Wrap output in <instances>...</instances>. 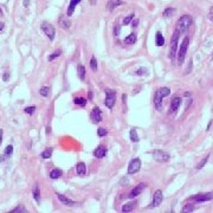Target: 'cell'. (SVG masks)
I'll use <instances>...</instances> for the list:
<instances>
[{
  "mask_svg": "<svg viewBox=\"0 0 213 213\" xmlns=\"http://www.w3.org/2000/svg\"><path fill=\"white\" fill-rule=\"evenodd\" d=\"M192 21H193V19H192V17L188 15V14H185V15L180 17V19H178V21H177V24H175V31H177L179 34L185 33V32L190 28V26L192 25Z\"/></svg>",
  "mask_w": 213,
  "mask_h": 213,
  "instance_id": "6da1fadb",
  "label": "cell"
},
{
  "mask_svg": "<svg viewBox=\"0 0 213 213\" xmlns=\"http://www.w3.org/2000/svg\"><path fill=\"white\" fill-rule=\"evenodd\" d=\"M188 44H190V39H188V37L184 38L182 43L180 44L179 51H178V63H179V65L184 64V61H185V57H186V52H187Z\"/></svg>",
  "mask_w": 213,
  "mask_h": 213,
  "instance_id": "7a4b0ae2",
  "label": "cell"
},
{
  "mask_svg": "<svg viewBox=\"0 0 213 213\" xmlns=\"http://www.w3.org/2000/svg\"><path fill=\"white\" fill-rule=\"evenodd\" d=\"M179 33L174 31L172 39H171V46H169V58L173 61L177 56V50H178V40H179Z\"/></svg>",
  "mask_w": 213,
  "mask_h": 213,
  "instance_id": "3957f363",
  "label": "cell"
},
{
  "mask_svg": "<svg viewBox=\"0 0 213 213\" xmlns=\"http://www.w3.org/2000/svg\"><path fill=\"white\" fill-rule=\"evenodd\" d=\"M42 30H43V32L47 36V38H49L50 40H53V39H55L56 28H55V26H52L50 23H47V21L42 23Z\"/></svg>",
  "mask_w": 213,
  "mask_h": 213,
  "instance_id": "277c9868",
  "label": "cell"
},
{
  "mask_svg": "<svg viewBox=\"0 0 213 213\" xmlns=\"http://www.w3.org/2000/svg\"><path fill=\"white\" fill-rule=\"evenodd\" d=\"M115 102H116V91H115V90H111V89H106V101H104L106 108L112 109Z\"/></svg>",
  "mask_w": 213,
  "mask_h": 213,
  "instance_id": "5b68a950",
  "label": "cell"
},
{
  "mask_svg": "<svg viewBox=\"0 0 213 213\" xmlns=\"http://www.w3.org/2000/svg\"><path fill=\"white\" fill-rule=\"evenodd\" d=\"M153 158H154L158 162H167V161L171 159V156H169L168 153H166V152H163V150H160V149L153 152Z\"/></svg>",
  "mask_w": 213,
  "mask_h": 213,
  "instance_id": "8992f818",
  "label": "cell"
},
{
  "mask_svg": "<svg viewBox=\"0 0 213 213\" xmlns=\"http://www.w3.org/2000/svg\"><path fill=\"white\" fill-rule=\"evenodd\" d=\"M140 168H141V160L139 158L133 159L130 161L129 166H128V173L129 174H135V173H137L140 171Z\"/></svg>",
  "mask_w": 213,
  "mask_h": 213,
  "instance_id": "52a82bcc",
  "label": "cell"
},
{
  "mask_svg": "<svg viewBox=\"0 0 213 213\" xmlns=\"http://www.w3.org/2000/svg\"><path fill=\"white\" fill-rule=\"evenodd\" d=\"M213 199V192L210 193H200L198 195H194L192 197V200L193 201H197V203H204V201H209V200H212Z\"/></svg>",
  "mask_w": 213,
  "mask_h": 213,
  "instance_id": "ba28073f",
  "label": "cell"
},
{
  "mask_svg": "<svg viewBox=\"0 0 213 213\" xmlns=\"http://www.w3.org/2000/svg\"><path fill=\"white\" fill-rule=\"evenodd\" d=\"M56 194H57V197H58L59 201H61L63 205H65V206H68V207H75V206H77V203H76V201L70 200L69 198L64 197V195H63V194H61V193H56Z\"/></svg>",
  "mask_w": 213,
  "mask_h": 213,
  "instance_id": "9c48e42d",
  "label": "cell"
},
{
  "mask_svg": "<svg viewBox=\"0 0 213 213\" xmlns=\"http://www.w3.org/2000/svg\"><path fill=\"white\" fill-rule=\"evenodd\" d=\"M162 200H163V195H162V192H161V190H158V191H156V192L154 193V197H153V203H152V206H153V207H156V206L161 205Z\"/></svg>",
  "mask_w": 213,
  "mask_h": 213,
  "instance_id": "30bf717a",
  "label": "cell"
},
{
  "mask_svg": "<svg viewBox=\"0 0 213 213\" xmlns=\"http://www.w3.org/2000/svg\"><path fill=\"white\" fill-rule=\"evenodd\" d=\"M91 118H93V121H94L95 123H98V122L102 121V111H101V109H100L98 106H95V108L93 109V111H91Z\"/></svg>",
  "mask_w": 213,
  "mask_h": 213,
  "instance_id": "8fae6325",
  "label": "cell"
},
{
  "mask_svg": "<svg viewBox=\"0 0 213 213\" xmlns=\"http://www.w3.org/2000/svg\"><path fill=\"white\" fill-rule=\"evenodd\" d=\"M146 188V184H139L136 187H134L133 188V191L129 193V198H135V197H137L139 194H141L142 192H143V190Z\"/></svg>",
  "mask_w": 213,
  "mask_h": 213,
  "instance_id": "7c38bea8",
  "label": "cell"
},
{
  "mask_svg": "<svg viewBox=\"0 0 213 213\" xmlns=\"http://www.w3.org/2000/svg\"><path fill=\"white\" fill-rule=\"evenodd\" d=\"M58 23H59V26H61L63 30H69L70 26H71V21H70V19H69L68 17H65V15H61Z\"/></svg>",
  "mask_w": 213,
  "mask_h": 213,
  "instance_id": "4fadbf2b",
  "label": "cell"
},
{
  "mask_svg": "<svg viewBox=\"0 0 213 213\" xmlns=\"http://www.w3.org/2000/svg\"><path fill=\"white\" fill-rule=\"evenodd\" d=\"M120 5H123V1L122 0H109L108 4H106V9L108 11H114L117 6Z\"/></svg>",
  "mask_w": 213,
  "mask_h": 213,
  "instance_id": "5bb4252c",
  "label": "cell"
},
{
  "mask_svg": "<svg viewBox=\"0 0 213 213\" xmlns=\"http://www.w3.org/2000/svg\"><path fill=\"white\" fill-rule=\"evenodd\" d=\"M76 172H77V174H78L80 177L85 175V173H87V166H85V163H84V162H78L77 166H76Z\"/></svg>",
  "mask_w": 213,
  "mask_h": 213,
  "instance_id": "9a60e30c",
  "label": "cell"
},
{
  "mask_svg": "<svg viewBox=\"0 0 213 213\" xmlns=\"http://www.w3.org/2000/svg\"><path fill=\"white\" fill-rule=\"evenodd\" d=\"M106 154V149L104 146H98V147L95 149V152H94V155H95L96 158H98V159L104 158Z\"/></svg>",
  "mask_w": 213,
  "mask_h": 213,
  "instance_id": "2e32d148",
  "label": "cell"
},
{
  "mask_svg": "<svg viewBox=\"0 0 213 213\" xmlns=\"http://www.w3.org/2000/svg\"><path fill=\"white\" fill-rule=\"evenodd\" d=\"M81 2V0H71L70 1V5H69V8H68V17H71L74 14V11L76 8V6Z\"/></svg>",
  "mask_w": 213,
  "mask_h": 213,
  "instance_id": "e0dca14e",
  "label": "cell"
},
{
  "mask_svg": "<svg viewBox=\"0 0 213 213\" xmlns=\"http://www.w3.org/2000/svg\"><path fill=\"white\" fill-rule=\"evenodd\" d=\"M180 104H181V98H180V97L173 98V101H172V103H171V110H172V112H175V111L179 109Z\"/></svg>",
  "mask_w": 213,
  "mask_h": 213,
  "instance_id": "ac0fdd59",
  "label": "cell"
},
{
  "mask_svg": "<svg viewBox=\"0 0 213 213\" xmlns=\"http://www.w3.org/2000/svg\"><path fill=\"white\" fill-rule=\"evenodd\" d=\"M154 106L158 110H160L161 106H162V97L158 91L155 93V96H154Z\"/></svg>",
  "mask_w": 213,
  "mask_h": 213,
  "instance_id": "d6986e66",
  "label": "cell"
},
{
  "mask_svg": "<svg viewBox=\"0 0 213 213\" xmlns=\"http://www.w3.org/2000/svg\"><path fill=\"white\" fill-rule=\"evenodd\" d=\"M155 44H156L158 46L165 45V38H163V36H162L161 32H156V34H155Z\"/></svg>",
  "mask_w": 213,
  "mask_h": 213,
  "instance_id": "ffe728a7",
  "label": "cell"
},
{
  "mask_svg": "<svg viewBox=\"0 0 213 213\" xmlns=\"http://www.w3.org/2000/svg\"><path fill=\"white\" fill-rule=\"evenodd\" d=\"M32 194H33V198L37 203L40 201V191H39V186L38 185H34L33 186V190H32Z\"/></svg>",
  "mask_w": 213,
  "mask_h": 213,
  "instance_id": "44dd1931",
  "label": "cell"
},
{
  "mask_svg": "<svg viewBox=\"0 0 213 213\" xmlns=\"http://www.w3.org/2000/svg\"><path fill=\"white\" fill-rule=\"evenodd\" d=\"M62 175H63V172H62L61 169H58V168L52 169V171L50 172V178H51V179H57V178H61Z\"/></svg>",
  "mask_w": 213,
  "mask_h": 213,
  "instance_id": "7402d4cb",
  "label": "cell"
},
{
  "mask_svg": "<svg viewBox=\"0 0 213 213\" xmlns=\"http://www.w3.org/2000/svg\"><path fill=\"white\" fill-rule=\"evenodd\" d=\"M77 72H78V77H80V78L83 81V80L85 78V74H87V71H85V68H84L83 65H81V64H80V65L77 66Z\"/></svg>",
  "mask_w": 213,
  "mask_h": 213,
  "instance_id": "603a6c76",
  "label": "cell"
},
{
  "mask_svg": "<svg viewBox=\"0 0 213 213\" xmlns=\"http://www.w3.org/2000/svg\"><path fill=\"white\" fill-rule=\"evenodd\" d=\"M136 34L135 33H130L128 37H125V39H124V43L125 44H134V43H136Z\"/></svg>",
  "mask_w": 213,
  "mask_h": 213,
  "instance_id": "cb8c5ba5",
  "label": "cell"
},
{
  "mask_svg": "<svg viewBox=\"0 0 213 213\" xmlns=\"http://www.w3.org/2000/svg\"><path fill=\"white\" fill-rule=\"evenodd\" d=\"M52 152H53V149L52 148H46L42 154H40V156H42V159H50L51 158V155H52Z\"/></svg>",
  "mask_w": 213,
  "mask_h": 213,
  "instance_id": "d4e9b609",
  "label": "cell"
},
{
  "mask_svg": "<svg viewBox=\"0 0 213 213\" xmlns=\"http://www.w3.org/2000/svg\"><path fill=\"white\" fill-rule=\"evenodd\" d=\"M134 207H135V203H128L122 206V212H130L134 210Z\"/></svg>",
  "mask_w": 213,
  "mask_h": 213,
  "instance_id": "484cf974",
  "label": "cell"
},
{
  "mask_svg": "<svg viewBox=\"0 0 213 213\" xmlns=\"http://www.w3.org/2000/svg\"><path fill=\"white\" fill-rule=\"evenodd\" d=\"M50 91H51V89H50L49 87H43V88H40L39 94H40L43 97H47V96H50Z\"/></svg>",
  "mask_w": 213,
  "mask_h": 213,
  "instance_id": "4316f807",
  "label": "cell"
},
{
  "mask_svg": "<svg viewBox=\"0 0 213 213\" xmlns=\"http://www.w3.org/2000/svg\"><path fill=\"white\" fill-rule=\"evenodd\" d=\"M158 93L161 95V97L163 98V97H167V96H169V94H171V90L168 89V88H160L159 90H158Z\"/></svg>",
  "mask_w": 213,
  "mask_h": 213,
  "instance_id": "83f0119b",
  "label": "cell"
},
{
  "mask_svg": "<svg viewBox=\"0 0 213 213\" xmlns=\"http://www.w3.org/2000/svg\"><path fill=\"white\" fill-rule=\"evenodd\" d=\"M129 135H130V140H131L133 142H139V135H137V133H136V129H131L130 133H129Z\"/></svg>",
  "mask_w": 213,
  "mask_h": 213,
  "instance_id": "f1b7e54d",
  "label": "cell"
},
{
  "mask_svg": "<svg viewBox=\"0 0 213 213\" xmlns=\"http://www.w3.org/2000/svg\"><path fill=\"white\" fill-rule=\"evenodd\" d=\"M175 13V9L173 8V7H167L165 11H163V17H166V18H168V17H171V15H173Z\"/></svg>",
  "mask_w": 213,
  "mask_h": 213,
  "instance_id": "f546056e",
  "label": "cell"
},
{
  "mask_svg": "<svg viewBox=\"0 0 213 213\" xmlns=\"http://www.w3.org/2000/svg\"><path fill=\"white\" fill-rule=\"evenodd\" d=\"M74 103L77 104V106H85L87 104V100L83 98V97H76L74 100Z\"/></svg>",
  "mask_w": 213,
  "mask_h": 213,
  "instance_id": "4dcf8cb0",
  "label": "cell"
},
{
  "mask_svg": "<svg viewBox=\"0 0 213 213\" xmlns=\"http://www.w3.org/2000/svg\"><path fill=\"white\" fill-rule=\"evenodd\" d=\"M90 68H91L93 71L97 70V61H96L95 57H91V59H90Z\"/></svg>",
  "mask_w": 213,
  "mask_h": 213,
  "instance_id": "1f68e13d",
  "label": "cell"
},
{
  "mask_svg": "<svg viewBox=\"0 0 213 213\" xmlns=\"http://www.w3.org/2000/svg\"><path fill=\"white\" fill-rule=\"evenodd\" d=\"M12 212L13 213H27V210H26L23 205H19V206L15 207L14 210H12Z\"/></svg>",
  "mask_w": 213,
  "mask_h": 213,
  "instance_id": "d6a6232c",
  "label": "cell"
},
{
  "mask_svg": "<svg viewBox=\"0 0 213 213\" xmlns=\"http://www.w3.org/2000/svg\"><path fill=\"white\" fill-rule=\"evenodd\" d=\"M194 211V207H193V205L192 204H187V205H185L184 206V209H182V212H193Z\"/></svg>",
  "mask_w": 213,
  "mask_h": 213,
  "instance_id": "836d02e7",
  "label": "cell"
},
{
  "mask_svg": "<svg viewBox=\"0 0 213 213\" xmlns=\"http://www.w3.org/2000/svg\"><path fill=\"white\" fill-rule=\"evenodd\" d=\"M209 158H210V154H209V155H206V156H205V158H204V159L201 160V162H200V163H199V165L197 166V168H198V169H201V168H203V167L205 166V163L207 162V160H209Z\"/></svg>",
  "mask_w": 213,
  "mask_h": 213,
  "instance_id": "e575fe53",
  "label": "cell"
},
{
  "mask_svg": "<svg viewBox=\"0 0 213 213\" xmlns=\"http://www.w3.org/2000/svg\"><path fill=\"white\" fill-rule=\"evenodd\" d=\"M106 134H108V130L104 129V128H98L97 129V135L100 136V137H103V136H106Z\"/></svg>",
  "mask_w": 213,
  "mask_h": 213,
  "instance_id": "d590c367",
  "label": "cell"
},
{
  "mask_svg": "<svg viewBox=\"0 0 213 213\" xmlns=\"http://www.w3.org/2000/svg\"><path fill=\"white\" fill-rule=\"evenodd\" d=\"M61 53H62V51H61V50H58V51H55V52H53V53H52V55L49 57V61H50V62H51V61H53L55 58L59 57V56H61Z\"/></svg>",
  "mask_w": 213,
  "mask_h": 213,
  "instance_id": "8d00e7d4",
  "label": "cell"
},
{
  "mask_svg": "<svg viewBox=\"0 0 213 213\" xmlns=\"http://www.w3.org/2000/svg\"><path fill=\"white\" fill-rule=\"evenodd\" d=\"M133 19H134V13H131V14L127 15V18L123 20V24H124V25H128V24H129V23H130Z\"/></svg>",
  "mask_w": 213,
  "mask_h": 213,
  "instance_id": "74e56055",
  "label": "cell"
},
{
  "mask_svg": "<svg viewBox=\"0 0 213 213\" xmlns=\"http://www.w3.org/2000/svg\"><path fill=\"white\" fill-rule=\"evenodd\" d=\"M34 110H36V106H27V108H25V112L26 114H28V115H32L33 112H34Z\"/></svg>",
  "mask_w": 213,
  "mask_h": 213,
  "instance_id": "f35d334b",
  "label": "cell"
},
{
  "mask_svg": "<svg viewBox=\"0 0 213 213\" xmlns=\"http://www.w3.org/2000/svg\"><path fill=\"white\" fill-rule=\"evenodd\" d=\"M12 153H13V147L12 146H7L6 147V150H5V155H12Z\"/></svg>",
  "mask_w": 213,
  "mask_h": 213,
  "instance_id": "ab89813d",
  "label": "cell"
},
{
  "mask_svg": "<svg viewBox=\"0 0 213 213\" xmlns=\"http://www.w3.org/2000/svg\"><path fill=\"white\" fill-rule=\"evenodd\" d=\"M136 74L139 75V76H142V75H146L147 74V69L146 68H140L137 71H136Z\"/></svg>",
  "mask_w": 213,
  "mask_h": 213,
  "instance_id": "60d3db41",
  "label": "cell"
},
{
  "mask_svg": "<svg viewBox=\"0 0 213 213\" xmlns=\"http://www.w3.org/2000/svg\"><path fill=\"white\" fill-rule=\"evenodd\" d=\"M120 28H121V27H120L118 25L115 26V36H118V34H120Z\"/></svg>",
  "mask_w": 213,
  "mask_h": 213,
  "instance_id": "b9f144b4",
  "label": "cell"
},
{
  "mask_svg": "<svg viewBox=\"0 0 213 213\" xmlns=\"http://www.w3.org/2000/svg\"><path fill=\"white\" fill-rule=\"evenodd\" d=\"M209 18H210V20L213 21V7L210 9V13H209Z\"/></svg>",
  "mask_w": 213,
  "mask_h": 213,
  "instance_id": "7bdbcfd3",
  "label": "cell"
},
{
  "mask_svg": "<svg viewBox=\"0 0 213 213\" xmlns=\"http://www.w3.org/2000/svg\"><path fill=\"white\" fill-rule=\"evenodd\" d=\"M131 25H133V27H136V26H137V25H139V20H137V19H136V20H134V21H133V24H131Z\"/></svg>",
  "mask_w": 213,
  "mask_h": 213,
  "instance_id": "ee69618b",
  "label": "cell"
},
{
  "mask_svg": "<svg viewBox=\"0 0 213 213\" xmlns=\"http://www.w3.org/2000/svg\"><path fill=\"white\" fill-rule=\"evenodd\" d=\"M28 4H30V0H24V6H25V7H27Z\"/></svg>",
  "mask_w": 213,
  "mask_h": 213,
  "instance_id": "f6af8a7d",
  "label": "cell"
},
{
  "mask_svg": "<svg viewBox=\"0 0 213 213\" xmlns=\"http://www.w3.org/2000/svg\"><path fill=\"white\" fill-rule=\"evenodd\" d=\"M4 27H5V24H4L2 21H0V31H1V30H4Z\"/></svg>",
  "mask_w": 213,
  "mask_h": 213,
  "instance_id": "bcb514c9",
  "label": "cell"
},
{
  "mask_svg": "<svg viewBox=\"0 0 213 213\" xmlns=\"http://www.w3.org/2000/svg\"><path fill=\"white\" fill-rule=\"evenodd\" d=\"M1 142H2V130L0 129V144H1Z\"/></svg>",
  "mask_w": 213,
  "mask_h": 213,
  "instance_id": "7dc6e473",
  "label": "cell"
},
{
  "mask_svg": "<svg viewBox=\"0 0 213 213\" xmlns=\"http://www.w3.org/2000/svg\"><path fill=\"white\" fill-rule=\"evenodd\" d=\"M120 184H121V185H122V184H128V181H127V180H125V179H124V180H123V179H122V180H121V181H120Z\"/></svg>",
  "mask_w": 213,
  "mask_h": 213,
  "instance_id": "c3c4849f",
  "label": "cell"
},
{
  "mask_svg": "<svg viewBox=\"0 0 213 213\" xmlns=\"http://www.w3.org/2000/svg\"><path fill=\"white\" fill-rule=\"evenodd\" d=\"M8 75H9V74H6V75L4 76V81H7V80H8Z\"/></svg>",
  "mask_w": 213,
  "mask_h": 213,
  "instance_id": "681fc988",
  "label": "cell"
},
{
  "mask_svg": "<svg viewBox=\"0 0 213 213\" xmlns=\"http://www.w3.org/2000/svg\"><path fill=\"white\" fill-rule=\"evenodd\" d=\"M4 160H5V155H1V156H0V162H2Z\"/></svg>",
  "mask_w": 213,
  "mask_h": 213,
  "instance_id": "f907efd6",
  "label": "cell"
},
{
  "mask_svg": "<svg viewBox=\"0 0 213 213\" xmlns=\"http://www.w3.org/2000/svg\"><path fill=\"white\" fill-rule=\"evenodd\" d=\"M89 98H90V100L93 98V93H91V91H89Z\"/></svg>",
  "mask_w": 213,
  "mask_h": 213,
  "instance_id": "816d5d0a",
  "label": "cell"
},
{
  "mask_svg": "<svg viewBox=\"0 0 213 213\" xmlns=\"http://www.w3.org/2000/svg\"><path fill=\"white\" fill-rule=\"evenodd\" d=\"M50 131H51V130H50V128H46V133H47V134H50Z\"/></svg>",
  "mask_w": 213,
  "mask_h": 213,
  "instance_id": "f5cc1de1",
  "label": "cell"
},
{
  "mask_svg": "<svg viewBox=\"0 0 213 213\" xmlns=\"http://www.w3.org/2000/svg\"><path fill=\"white\" fill-rule=\"evenodd\" d=\"M0 14H1V9H0Z\"/></svg>",
  "mask_w": 213,
  "mask_h": 213,
  "instance_id": "db71d44e",
  "label": "cell"
}]
</instances>
